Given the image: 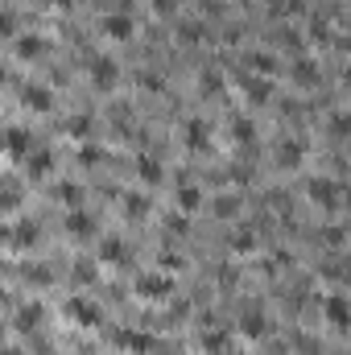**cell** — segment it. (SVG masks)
<instances>
[{"instance_id":"cell-1","label":"cell","mask_w":351,"mask_h":355,"mask_svg":"<svg viewBox=\"0 0 351 355\" xmlns=\"http://www.w3.org/2000/svg\"><path fill=\"white\" fill-rule=\"evenodd\" d=\"M87 79L95 91H116L120 87V58L112 54H95L87 62Z\"/></svg>"},{"instance_id":"cell-2","label":"cell","mask_w":351,"mask_h":355,"mask_svg":"<svg viewBox=\"0 0 351 355\" xmlns=\"http://www.w3.org/2000/svg\"><path fill=\"white\" fill-rule=\"evenodd\" d=\"M306 194H310V202H314L318 211H339V207H343V186H339V178H310Z\"/></svg>"},{"instance_id":"cell-3","label":"cell","mask_w":351,"mask_h":355,"mask_svg":"<svg viewBox=\"0 0 351 355\" xmlns=\"http://www.w3.org/2000/svg\"><path fill=\"white\" fill-rule=\"evenodd\" d=\"M323 318H327V327H331L335 335H343V331L351 327L348 297H343V293H327V297H323Z\"/></svg>"},{"instance_id":"cell-4","label":"cell","mask_w":351,"mask_h":355,"mask_svg":"<svg viewBox=\"0 0 351 355\" xmlns=\"http://www.w3.org/2000/svg\"><path fill=\"white\" fill-rule=\"evenodd\" d=\"M99 33H103L108 42H128V37L137 33V21H132V12H103Z\"/></svg>"},{"instance_id":"cell-5","label":"cell","mask_w":351,"mask_h":355,"mask_svg":"<svg viewBox=\"0 0 351 355\" xmlns=\"http://www.w3.org/2000/svg\"><path fill=\"white\" fill-rule=\"evenodd\" d=\"M0 149H4L8 157H21V162H25V153L33 149V137H29V128H21V124L4 128V132H0Z\"/></svg>"},{"instance_id":"cell-6","label":"cell","mask_w":351,"mask_h":355,"mask_svg":"<svg viewBox=\"0 0 351 355\" xmlns=\"http://www.w3.org/2000/svg\"><path fill=\"white\" fill-rule=\"evenodd\" d=\"M240 335L252 339V343L268 335V314H264L261 306H244V310H240Z\"/></svg>"},{"instance_id":"cell-7","label":"cell","mask_w":351,"mask_h":355,"mask_svg":"<svg viewBox=\"0 0 351 355\" xmlns=\"http://www.w3.org/2000/svg\"><path fill=\"white\" fill-rule=\"evenodd\" d=\"M289 75H293V83H298V87H318V79H323L318 58H310V54H298V58H293V67H289Z\"/></svg>"},{"instance_id":"cell-8","label":"cell","mask_w":351,"mask_h":355,"mask_svg":"<svg viewBox=\"0 0 351 355\" xmlns=\"http://www.w3.org/2000/svg\"><path fill=\"white\" fill-rule=\"evenodd\" d=\"M182 141H186L194 153H207V149H211V124H207V120H198V116H194V120H186Z\"/></svg>"},{"instance_id":"cell-9","label":"cell","mask_w":351,"mask_h":355,"mask_svg":"<svg viewBox=\"0 0 351 355\" xmlns=\"http://www.w3.org/2000/svg\"><path fill=\"white\" fill-rule=\"evenodd\" d=\"M240 91H244V99H248L252 107H261V103L273 99V83H268L264 75H244V79H240Z\"/></svg>"},{"instance_id":"cell-10","label":"cell","mask_w":351,"mask_h":355,"mask_svg":"<svg viewBox=\"0 0 351 355\" xmlns=\"http://www.w3.org/2000/svg\"><path fill=\"white\" fill-rule=\"evenodd\" d=\"M137 293L141 297H170L174 293V281L162 277V272H145V277H137Z\"/></svg>"},{"instance_id":"cell-11","label":"cell","mask_w":351,"mask_h":355,"mask_svg":"<svg viewBox=\"0 0 351 355\" xmlns=\"http://www.w3.org/2000/svg\"><path fill=\"white\" fill-rule=\"evenodd\" d=\"M67 314H71L79 327H99V322H103L99 306H95V302H87V297H71V302H67Z\"/></svg>"},{"instance_id":"cell-12","label":"cell","mask_w":351,"mask_h":355,"mask_svg":"<svg viewBox=\"0 0 351 355\" xmlns=\"http://www.w3.org/2000/svg\"><path fill=\"white\" fill-rule=\"evenodd\" d=\"M17 54H21L25 62H37V58L46 54V37H42V33H17Z\"/></svg>"},{"instance_id":"cell-13","label":"cell","mask_w":351,"mask_h":355,"mask_svg":"<svg viewBox=\"0 0 351 355\" xmlns=\"http://www.w3.org/2000/svg\"><path fill=\"white\" fill-rule=\"evenodd\" d=\"M137 178H141V182H149V186H157V182L166 178V166H162L153 153H137Z\"/></svg>"},{"instance_id":"cell-14","label":"cell","mask_w":351,"mask_h":355,"mask_svg":"<svg viewBox=\"0 0 351 355\" xmlns=\"http://www.w3.org/2000/svg\"><path fill=\"white\" fill-rule=\"evenodd\" d=\"M67 232L87 240V236H95V219H91L83 207H71V211H67Z\"/></svg>"},{"instance_id":"cell-15","label":"cell","mask_w":351,"mask_h":355,"mask_svg":"<svg viewBox=\"0 0 351 355\" xmlns=\"http://www.w3.org/2000/svg\"><path fill=\"white\" fill-rule=\"evenodd\" d=\"M302 157H306V145L302 141H281V149H277V166L281 170H298Z\"/></svg>"},{"instance_id":"cell-16","label":"cell","mask_w":351,"mask_h":355,"mask_svg":"<svg viewBox=\"0 0 351 355\" xmlns=\"http://www.w3.org/2000/svg\"><path fill=\"white\" fill-rule=\"evenodd\" d=\"M25 166H29L33 178H42L46 170H54V149H29L25 153Z\"/></svg>"},{"instance_id":"cell-17","label":"cell","mask_w":351,"mask_h":355,"mask_svg":"<svg viewBox=\"0 0 351 355\" xmlns=\"http://www.w3.org/2000/svg\"><path fill=\"white\" fill-rule=\"evenodd\" d=\"M232 141H236V145H252V141H257V124H252L248 116H236V120H232Z\"/></svg>"},{"instance_id":"cell-18","label":"cell","mask_w":351,"mask_h":355,"mask_svg":"<svg viewBox=\"0 0 351 355\" xmlns=\"http://www.w3.org/2000/svg\"><path fill=\"white\" fill-rule=\"evenodd\" d=\"M21 99H25L33 112H50V107H54V95H50V91H42V87H25V91H21Z\"/></svg>"},{"instance_id":"cell-19","label":"cell","mask_w":351,"mask_h":355,"mask_svg":"<svg viewBox=\"0 0 351 355\" xmlns=\"http://www.w3.org/2000/svg\"><path fill=\"white\" fill-rule=\"evenodd\" d=\"M120 343H124L128 352H137V355L153 352V339H149V335H141V331H120Z\"/></svg>"},{"instance_id":"cell-20","label":"cell","mask_w":351,"mask_h":355,"mask_svg":"<svg viewBox=\"0 0 351 355\" xmlns=\"http://www.w3.org/2000/svg\"><path fill=\"white\" fill-rule=\"evenodd\" d=\"M203 347H207V355L228 352V347H232V335H228L223 327H219V331H207V335H203Z\"/></svg>"},{"instance_id":"cell-21","label":"cell","mask_w":351,"mask_h":355,"mask_svg":"<svg viewBox=\"0 0 351 355\" xmlns=\"http://www.w3.org/2000/svg\"><path fill=\"white\" fill-rule=\"evenodd\" d=\"M327 132H331L335 141H343V137L351 132V120H348V112H343V107H335V112H331V120H327Z\"/></svg>"},{"instance_id":"cell-22","label":"cell","mask_w":351,"mask_h":355,"mask_svg":"<svg viewBox=\"0 0 351 355\" xmlns=\"http://www.w3.org/2000/svg\"><path fill=\"white\" fill-rule=\"evenodd\" d=\"M232 248H236V252H252V248H257V232H252V227H236V232H232Z\"/></svg>"},{"instance_id":"cell-23","label":"cell","mask_w":351,"mask_h":355,"mask_svg":"<svg viewBox=\"0 0 351 355\" xmlns=\"http://www.w3.org/2000/svg\"><path fill=\"white\" fill-rule=\"evenodd\" d=\"M178 37H182V42H203V37H207V25H203V21H182V25H178Z\"/></svg>"},{"instance_id":"cell-24","label":"cell","mask_w":351,"mask_h":355,"mask_svg":"<svg viewBox=\"0 0 351 355\" xmlns=\"http://www.w3.org/2000/svg\"><path fill=\"white\" fill-rule=\"evenodd\" d=\"M198 202H203V190L198 186H178V207L182 211H194Z\"/></svg>"},{"instance_id":"cell-25","label":"cell","mask_w":351,"mask_h":355,"mask_svg":"<svg viewBox=\"0 0 351 355\" xmlns=\"http://www.w3.org/2000/svg\"><path fill=\"white\" fill-rule=\"evenodd\" d=\"M42 322V306H25L21 314H17V331H33Z\"/></svg>"},{"instance_id":"cell-26","label":"cell","mask_w":351,"mask_h":355,"mask_svg":"<svg viewBox=\"0 0 351 355\" xmlns=\"http://www.w3.org/2000/svg\"><path fill=\"white\" fill-rule=\"evenodd\" d=\"M277 42H281L285 50H293V54H302V33H298V29H277Z\"/></svg>"},{"instance_id":"cell-27","label":"cell","mask_w":351,"mask_h":355,"mask_svg":"<svg viewBox=\"0 0 351 355\" xmlns=\"http://www.w3.org/2000/svg\"><path fill=\"white\" fill-rule=\"evenodd\" d=\"M198 79H203V83H198V91H203V95H215V91H223V79H219V71H203Z\"/></svg>"},{"instance_id":"cell-28","label":"cell","mask_w":351,"mask_h":355,"mask_svg":"<svg viewBox=\"0 0 351 355\" xmlns=\"http://www.w3.org/2000/svg\"><path fill=\"white\" fill-rule=\"evenodd\" d=\"M12 240H17V244H21V248H29V244H33V240H37V227H33V223H21V227H17V232H12Z\"/></svg>"},{"instance_id":"cell-29","label":"cell","mask_w":351,"mask_h":355,"mask_svg":"<svg viewBox=\"0 0 351 355\" xmlns=\"http://www.w3.org/2000/svg\"><path fill=\"white\" fill-rule=\"evenodd\" d=\"M99 257H103V261H124V244H120V240H103Z\"/></svg>"},{"instance_id":"cell-30","label":"cell","mask_w":351,"mask_h":355,"mask_svg":"<svg viewBox=\"0 0 351 355\" xmlns=\"http://www.w3.org/2000/svg\"><path fill=\"white\" fill-rule=\"evenodd\" d=\"M67 132H71V137H87L91 132V116H75V120H67Z\"/></svg>"},{"instance_id":"cell-31","label":"cell","mask_w":351,"mask_h":355,"mask_svg":"<svg viewBox=\"0 0 351 355\" xmlns=\"http://www.w3.org/2000/svg\"><path fill=\"white\" fill-rule=\"evenodd\" d=\"M0 37H17V17L8 8H0Z\"/></svg>"},{"instance_id":"cell-32","label":"cell","mask_w":351,"mask_h":355,"mask_svg":"<svg viewBox=\"0 0 351 355\" xmlns=\"http://www.w3.org/2000/svg\"><path fill=\"white\" fill-rule=\"evenodd\" d=\"M323 240H327L331 248H343V240H348V232H343V227H327V232H323Z\"/></svg>"},{"instance_id":"cell-33","label":"cell","mask_w":351,"mask_h":355,"mask_svg":"<svg viewBox=\"0 0 351 355\" xmlns=\"http://www.w3.org/2000/svg\"><path fill=\"white\" fill-rule=\"evenodd\" d=\"M166 227H170L174 236H182V232H186V211H178V215H170V219H166Z\"/></svg>"},{"instance_id":"cell-34","label":"cell","mask_w":351,"mask_h":355,"mask_svg":"<svg viewBox=\"0 0 351 355\" xmlns=\"http://www.w3.org/2000/svg\"><path fill=\"white\" fill-rule=\"evenodd\" d=\"M145 207H149L145 198H137V194L128 198V215H132V219H141V215H145Z\"/></svg>"},{"instance_id":"cell-35","label":"cell","mask_w":351,"mask_h":355,"mask_svg":"<svg viewBox=\"0 0 351 355\" xmlns=\"http://www.w3.org/2000/svg\"><path fill=\"white\" fill-rule=\"evenodd\" d=\"M17 198H21L17 190H0V211H8V207H17Z\"/></svg>"},{"instance_id":"cell-36","label":"cell","mask_w":351,"mask_h":355,"mask_svg":"<svg viewBox=\"0 0 351 355\" xmlns=\"http://www.w3.org/2000/svg\"><path fill=\"white\" fill-rule=\"evenodd\" d=\"M215 207H219L215 215H236V198H223V202H215Z\"/></svg>"},{"instance_id":"cell-37","label":"cell","mask_w":351,"mask_h":355,"mask_svg":"<svg viewBox=\"0 0 351 355\" xmlns=\"http://www.w3.org/2000/svg\"><path fill=\"white\" fill-rule=\"evenodd\" d=\"M153 8H157V12H174L178 0H153Z\"/></svg>"},{"instance_id":"cell-38","label":"cell","mask_w":351,"mask_h":355,"mask_svg":"<svg viewBox=\"0 0 351 355\" xmlns=\"http://www.w3.org/2000/svg\"><path fill=\"white\" fill-rule=\"evenodd\" d=\"M219 355H244V352H236V347H228V352H219Z\"/></svg>"},{"instance_id":"cell-39","label":"cell","mask_w":351,"mask_h":355,"mask_svg":"<svg viewBox=\"0 0 351 355\" xmlns=\"http://www.w3.org/2000/svg\"><path fill=\"white\" fill-rule=\"evenodd\" d=\"M58 4H62V8H67V4H71V0H58Z\"/></svg>"},{"instance_id":"cell-40","label":"cell","mask_w":351,"mask_h":355,"mask_svg":"<svg viewBox=\"0 0 351 355\" xmlns=\"http://www.w3.org/2000/svg\"><path fill=\"white\" fill-rule=\"evenodd\" d=\"M0 75H4V67H0Z\"/></svg>"}]
</instances>
